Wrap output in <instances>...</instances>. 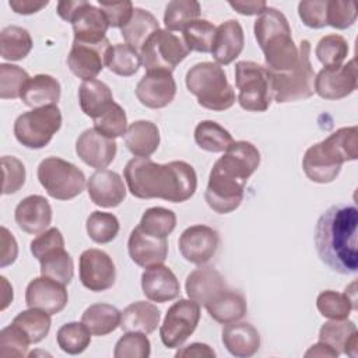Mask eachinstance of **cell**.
I'll return each instance as SVG.
<instances>
[{
	"mask_svg": "<svg viewBox=\"0 0 358 358\" xmlns=\"http://www.w3.org/2000/svg\"><path fill=\"white\" fill-rule=\"evenodd\" d=\"M123 176L129 192L137 199L183 203L197 189L196 171L185 161L157 164L150 157H136L126 164Z\"/></svg>",
	"mask_w": 358,
	"mask_h": 358,
	"instance_id": "6da1fadb",
	"label": "cell"
},
{
	"mask_svg": "<svg viewBox=\"0 0 358 358\" xmlns=\"http://www.w3.org/2000/svg\"><path fill=\"white\" fill-rule=\"evenodd\" d=\"M358 210L352 204H334L317 220L315 246L319 259L338 274L358 271Z\"/></svg>",
	"mask_w": 358,
	"mask_h": 358,
	"instance_id": "7a4b0ae2",
	"label": "cell"
},
{
	"mask_svg": "<svg viewBox=\"0 0 358 358\" xmlns=\"http://www.w3.org/2000/svg\"><path fill=\"white\" fill-rule=\"evenodd\" d=\"M357 158L358 127H340L305 151L302 168L312 182L330 183L338 176L344 162Z\"/></svg>",
	"mask_w": 358,
	"mask_h": 358,
	"instance_id": "3957f363",
	"label": "cell"
},
{
	"mask_svg": "<svg viewBox=\"0 0 358 358\" xmlns=\"http://www.w3.org/2000/svg\"><path fill=\"white\" fill-rule=\"evenodd\" d=\"M253 32L268 71L285 73L296 66L298 48L294 43L288 20L280 10L266 7L256 18Z\"/></svg>",
	"mask_w": 358,
	"mask_h": 358,
	"instance_id": "277c9868",
	"label": "cell"
},
{
	"mask_svg": "<svg viewBox=\"0 0 358 358\" xmlns=\"http://www.w3.org/2000/svg\"><path fill=\"white\" fill-rule=\"evenodd\" d=\"M190 94L197 98L200 106L222 112L235 103V91L228 83L224 69L213 62H201L190 67L185 78Z\"/></svg>",
	"mask_w": 358,
	"mask_h": 358,
	"instance_id": "5b68a950",
	"label": "cell"
},
{
	"mask_svg": "<svg viewBox=\"0 0 358 358\" xmlns=\"http://www.w3.org/2000/svg\"><path fill=\"white\" fill-rule=\"evenodd\" d=\"M273 99L278 103L296 102L315 94V71L310 63V42L303 39L298 48L296 66L285 73H271Z\"/></svg>",
	"mask_w": 358,
	"mask_h": 358,
	"instance_id": "8992f818",
	"label": "cell"
},
{
	"mask_svg": "<svg viewBox=\"0 0 358 358\" xmlns=\"http://www.w3.org/2000/svg\"><path fill=\"white\" fill-rule=\"evenodd\" d=\"M235 85L238 88V103L249 112H264L273 101L270 71L249 60L235 64Z\"/></svg>",
	"mask_w": 358,
	"mask_h": 358,
	"instance_id": "52a82bcc",
	"label": "cell"
},
{
	"mask_svg": "<svg viewBox=\"0 0 358 358\" xmlns=\"http://www.w3.org/2000/svg\"><path fill=\"white\" fill-rule=\"evenodd\" d=\"M36 176L46 193L56 200H71L87 186L83 171L59 157H48L38 165Z\"/></svg>",
	"mask_w": 358,
	"mask_h": 358,
	"instance_id": "ba28073f",
	"label": "cell"
},
{
	"mask_svg": "<svg viewBox=\"0 0 358 358\" xmlns=\"http://www.w3.org/2000/svg\"><path fill=\"white\" fill-rule=\"evenodd\" d=\"M60 127V109L57 105H49L20 115L14 122V136L24 147L39 150L50 143Z\"/></svg>",
	"mask_w": 358,
	"mask_h": 358,
	"instance_id": "9c48e42d",
	"label": "cell"
},
{
	"mask_svg": "<svg viewBox=\"0 0 358 358\" xmlns=\"http://www.w3.org/2000/svg\"><path fill=\"white\" fill-rule=\"evenodd\" d=\"M189 53L190 50L182 38L168 29L159 28L145 42L141 50V60L147 71L164 70L172 73Z\"/></svg>",
	"mask_w": 358,
	"mask_h": 358,
	"instance_id": "30bf717a",
	"label": "cell"
},
{
	"mask_svg": "<svg viewBox=\"0 0 358 358\" xmlns=\"http://www.w3.org/2000/svg\"><path fill=\"white\" fill-rule=\"evenodd\" d=\"M200 305L192 299L172 303L159 327V337L166 348H179L193 334L200 320Z\"/></svg>",
	"mask_w": 358,
	"mask_h": 358,
	"instance_id": "8fae6325",
	"label": "cell"
},
{
	"mask_svg": "<svg viewBox=\"0 0 358 358\" xmlns=\"http://www.w3.org/2000/svg\"><path fill=\"white\" fill-rule=\"evenodd\" d=\"M260 165V152L249 141H234L220 157L211 169L227 178L246 183Z\"/></svg>",
	"mask_w": 358,
	"mask_h": 358,
	"instance_id": "7c38bea8",
	"label": "cell"
},
{
	"mask_svg": "<svg viewBox=\"0 0 358 358\" xmlns=\"http://www.w3.org/2000/svg\"><path fill=\"white\" fill-rule=\"evenodd\" d=\"M78 273L81 284L94 292H102L113 287L116 267L112 257L101 249H87L80 255Z\"/></svg>",
	"mask_w": 358,
	"mask_h": 358,
	"instance_id": "4fadbf2b",
	"label": "cell"
},
{
	"mask_svg": "<svg viewBox=\"0 0 358 358\" xmlns=\"http://www.w3.org/2000/svg\"><path fill=\"white\" fill-rule=\"evenodd\" d=\"M357 90V64L355 59L345 64L323 67L315 76V92L323 99H341Z\"/></svg>",
	"mask_w": 358,
	"mask_h": 358,
	"instance_id": "5bb4252c",
	"label": "cell"
},
{
	"mask_svg": "<svg viewBox=\"0 0 358 358\" xmlns=\"http://www.w3.org/2000/svg\"><path fill=\"white\" fill-rule=\"evenodd\" d=\"M110 46L112 45L108 38L96 43L74 39L67 56V66L70 71L83 81L94 80L102 71L106 53Z\"/></svg>",
	"mask_w": 358,
	"mask_h": 358,
	"instance_id": "9a60e30c",
	"label": "cell"
},
{
	"mask_svg": "<svg viewBox=\"0 0 358 358\" xmlns=\"http://www.w3.org/2000/svg\"><path fill=\"white\" fill-rule=\"evenodd\" d=\"M218 232L203 224L187 227L178 241V246L183 259L199 266H203L211 260L218 249Z\"/></svg>",
	"mask_w": 358,
	"mask_h": 358,
	"instance_id": "2e32d148",
	"label": "cell"
},
{
	"mask_svg": "<svg viewBox=\"0 0 358 358\" xmlns=\"http://www.w3.org/2000/svg\"><path fill=\"white\" fill-rule=\"evenodd\" d=\"M175 95L176 83L169 71H147L136 85L137 99L150 109L165 108L173 101Z\"/></svg>",
	"mask_w": 358,
	"mask_h": 358,
	"instance_id": "e0dca14e",
	"label": "cell"
},
{
	"mask_svg": "<svg viewBox=\"0 0 358 358\" xmlns=\"http://www.w3.org/2000/svg\"><path fill=\"white\" fill-rule=\"evenodd\" d=\"M245 193V183L229 179L211 169L204 199L208 207L218 214H228L236 210Z\"/></svg>",
	"mask_w": 358,
	"mask_h": 358,
	"instance_id": "ac0fdd59",
	"label": "cell"
},
{
	"mask_svg": "<svg viewBox=\"0 0 358 358\" xmlns=\"http://www.w3.org/2000/svg\"><path fill=\"white\" fill-rule=\"evenodd\" d=\"M69 302L66 285L49 277L41 275L29 281L25 289V303L28 308H36L57 315Z\"/></svg>",
	"mask_w": 358,
	"mask_h": 358,
	"instance_id": "d6986e66",
	"label": "cell"
},
{
	"mask_svg": "<svg viewBox=\"0 0 358 358\" xmlns=\"http://www.w3.org/2000/svg\"><path fill=\"white\" fill-rule=\"evenodd\" d=\"M117 144L115 138H109L94 127L84 130L76 141V152L80 159L91 168L103 169L116 157Z\"/></svg>",
	"mask_w": 358,
	"mask_h": 358,
	"instance_id": "ffe728a7",
	"label": "cell"
},
{
	"mask_svg": "<svg viewBox=\"0 0 358 358\" xmlns=\"http://www.w3.org/2000/svg\"><path fill=\"white\" fill-rule=\"evenodd\" d=\"M91 201L103 208L117 207L126 199V185L122 176L109 169H98L87 180Z\"/></svg>",
	"mask_w": 358,
	"mask_h": 358,
	"instance_id": "44dd1931",
	"label": "cell"
},
{
	"mask_svg": "<svg viewBox=\"0 0 358 358\" xmlns=\"http://www.w3.org/2000/svg\"><path fill=\"white\" fill-rule=\"evenodd\" d=\"M127 250L130 259L137 266L148 268L151 266L164 264L168 256V241L166 238L151 236L136 227L129 235Z\"/></svg>",
	"mask_w": 358,
	"mask_h": 358,
	"instance_id": "7402d4cb",
	"label": "cell"
},
{
	"mask_svg": "<svg viewBox=\"0 0 358 358\" xmlns=\"http://www.w3.org/2000/svg\"><path fill=\"white\" fill-rule=\"evenodd\" d=\"M14 218L20 229L31 235H38L49 228L52 222V207L43 196L31 194L17 204Z\"/></svg>",
	"mask_w": 358,
	"mask_h": 358,
	"instance_id": "603a6c76",
	"label": "cell"
},
{
	"mask_svg": "<svg viewBox=\"0 0 358 358\" xmlns=\"http://www.w3.org/2000/svg\"><path fill=\"white\" fill-rule=\"evenodd\" d=\"M141 289L147 299L164 303L179 296L180 284L169 267L157 264L141 274Z\"/></svg>",
	"mask_w": 358,
	"mask_h": 358,
	"instance_id": "cb8c5ba5",
	"label": "cell"
},
{
	"mask_svg": "<svg viewBox=\"0 0 358 358\" xmlns=\"http://www.w3.org/2000/svg\"><path fill=\"white\" fill-rule=\"evenodd\" d=\"M245 35L242 25L236 20H228L217 27L210 53L217 64L227 66L241 55Z\"/></svg>",
	"mask_w": 358,
	"mask_h": 358,
	"instance_id": "d4e9b609",
	"label": "cell"
},
{
	"mask_svg": "<svg viewBox=\"0 0 358 358\" xmlns=\"http://www.w3.org/2000/svg\"><path fill=\"white\" fill-rule=\"evenodd\" d=\"M221 340L227 351L236 358H249L260 348V334L248 322H232L225 324Z\"/></svg>",
	"mask_w": 358,
	"mask_h": 358,
	"instance_id": "484cf974",
	"label": "cell"
},
{
	"mask_svg": "<svg viewBox=\"0 0 358 358\" xmlns=\"http://www.w3.org/2000/svg\"><path fill=\"white\" fill-rule=\"evenodd\" d=\"M71 25H73L74 39L81 42H90V43H96L103 41L106 38L105 34L109 28V24L102 10L85 0H83L81 6L78 7L71 21Z\"/></svg>",
	"mask_w": 358,
	"mask_h": 358,
	"instance_id": "4316f807",
	"label": "cell"
},
{
	"mask_svg": "<svg viewBox=\"0 0 358 358\" xmlns=\"http://www.w3.org/2000/svg\"><path fill=\"white\" fill-rule=\"evenodd\" d=\"M185 288L189 299L204 306L214 296L227 289V284L218 270L213 267H199L189 273Z\"/></svg>",
	"mask_w": 358,
	"mask_h": 358,
	"instance_id": "83f0119b",
	"label": "cell"
},
{
	"mask_svg": "<svg viewBox=\"0 0 358 358\" xmlns=\"http://www.w3.org/2000/svg\"><path fill=\"white\" fill-rule=\"evenodd\" d=\"M317 338L337 351L338 355L347 354L351 358L357 357L358 330L355 323L348 319H330L320 327Z\"/></svg>",
	"mask_w": 358,
	"mask_h": 358,
	"instance_id": "f1b7e54d",
	"label": "cell"
},
{
	"mask_svg": "<svg viewBox=\"0 0 358 358\" xmlns=\"http://www.w3.org/2000/svg\"><path fill=\"white\" fill-rule=\"evenodd\" d=\"M60 83L55 77L49 74H36L25 84L21 92V101L27 106L36 109L56 105L60 99Z\"/></svg>",
	"mask_w": 358,
	"mask_h": 358,
	"instance_id": "f546056e",
	"label": "cell"
},
{
	"mask_svg": "<svg viewBox=\"0 0 358 358\" xmlns=\"http://www.w3.org/2000/svg\"><path fill=\"white\" fill-rule=\"evenodd\" d=\"M161 319L159 309L145 301H137L127 305L123 312H120L119 327L123 331H141L145 334L152 333Z\"/></svg>",
	"mask_w": 358,
	"mask_h": 358,
	"instance_id": "4dcf8cb0",
	"label": "cell"
},
{
	"mask_svg": "<svg viewBox=\"0 0 358 358\" xmlns=\"http://www.w3.org/2000/svg\"><path fill=\"white\" fill-rule=\"evenodd\" d=\"M124 144L134 157H150L159 145V129L150 120H136L127 126Z\"/></svg>",
	"mask_w": 358,
	"mask_h": 358,
	"instance_id": "1f68e13d",
	"label": "cell"
},
{
	"mask_svg": "<svg viewBox=\"0 0 358 358\" xmlns=\"http://www.w3.org/2000/svg\"><path fill=\"white\" fill-rule=\"evenodd\" d=\"M204 306L208 315L221 324L241 320L248 310L245 296L241 292L228 288L214 296Z\"/></svg>",
	"mask_w": 358,
	"mask_h": 358,
	"instance_id": "d6a6232c",
	"label": "cell"
},
{
	"mask_svg": "<svg viewBox=\"0 0 358 358\" xmlns=\"http://www.w3.org/2000/svg\"><path fill=\"white\" fill-rule=\"evenodd\" d=\"M78 102L81 110L91 119L102 115L115 101L112 90L101 80L83 81L78 88Z\"/></svg>",
	"mask_w": 358,
	"mask_h": 358,
	"instance_id": "836d02e7",
	"label": "cell"
},
{
	"mask_svg": "<svg viewBox=\"0 0 358 358\" xmlns=\"http://www.w3.org/2000/svg\"><path fill=\"white\" fill-rule=\"evenodd\" d=\"M159 29L158 20L147 10L134 7L130 21L120 28V34L127 45L141 53L148 38Z\"/></svg>",
	"mask_w": 358,
	"mask_h": 358,
	"instance_id": "e575fe53",
	"label": "cell"
},
{
	"mask_svg": "<svg viewBox=\"0 0 358 358\" xmlns=\"http://www.w3.org/2000/svg\"><path fill=\"white\" fill-rule=\"evenodd\" d=\"M81 322L94 336L101 337L115 331L119 327L120 312L110 303H94L84 310Z\"/></svg>",
	"mask_w": 358,
	"mask_h": 358,
	"instance_id": "d590c367",
	"label": "cell"
},
{
	"mask_svg": "<svg viewBox=\"0 0 358 358\" xmlns=\"http://www.w3.org/2000/svg\"><path fill=\"white\" fill-rule=\"evenodd\" d=\"M32 45L29 32L22 27L8 25L0 32V55L4 60H22L31 52Z\"/></svg>",
	"mask_w": 358,
	"mask_h": 358,
	"instance_id": "8d00e7d4",
	"label": "cell"
},
{
	"mask_svg": "<svg viewBox=\"0 0 358 358\" xmlns=\"http://www.w3.org/2000/svg\"><path fill=\"white\" fill-rule=\"evenodd\" d=\"M196 144L208 152H224L232 143L231 133L214 120H201L194 129Z\"/></svg>",
	"mask_w": 358,
	"mask_h": 358,
	"instance_id": "74e56055",
	"label": "cell"
},
{
	"mask_svg": "<svg viewBox=\"0 0 358 358\" xmlns=\"http://www.w3.org/2000/svg\"><path fill=\"white\" fill-rule=\"evenodd\" d=\"M143 64L141 53L127 43H116L106 53L105 66L115 74L130 77L136 74Z\"/></svg>",
	"mask_w": 358,
	"mask_h": 358,
	"instance_id": "f35d334b",
	"label": "cell"
},
{
	"mask_svg": "<svg viewBox=\"0 0 358 358\" xmlns=\"http://www.w3.org/2000/svg\"><path fill=\"white\" fill-rule=\"evenodd\" d=\"M13 323L17 324L27 334L31 344L42 341L49 334L52 326L50 315L36 308H29L27 310L20 312L13 319Z\"/></svg>",
	"mask_w": 358,
	"mask_h": 358,
	"instance_id": "ab89813d",
	"label": "cell"
},
{
	"mask_svg": "<svg viewBox=\"0 0 358 358\" xmlns=\"http://www.w3.org/2000/svg\"><path fill=\"white\" fill-rule=\"evenodd\" d=\"M201 13L199 1L194 0H172L166 4L164 13V24L168 31H183L186 25L199 20Z\"/></svg>",
	"mask_w": 358,
	"mask_h": 358,
	"instance_id": "60d3db41",
	"label": "cell"
},
{
	"mask_svg": "<svg viewBox=\"0 0 358 358\" xmlns=\"http://www.w3.org/2000/svg\"><path fill=\"white\" fill-rule=\"evenodd\" d=\"M316 308L324 317L348 319L351 310L357 309V301H352L347 292L326 289L317 295Z\"/></svg>",
	"mask_w": 358,
	"mask_h": 358,
	"instance_id": "b9f144b4",
	"label": "cell"
},
{
	"mask_svg": "<svg viewBox=\"0 0 358 358\" xmlns=\"http://www.w3.org/2000/svg\"><path fill=\"white\" fill-rule=\"evenodd\" d=\"M137 227L151 236L166 238L176 227V215L169 208L151 207L144 211Z\"/></svg>",
	"mask_w": 358,
	"mask_h": 358,
	"instance_id": "7bdbcfd3",
	"label": "cell"
},
{
	"mask_svg": "<svg viewBox=\"0 0 358 358\" xmlns=\"http://www.w3.org/2000/svg\"><path fill=\"white\" fill-rule=\"evenodd\" d=\"M91 336L92 333L83 322H70L57 330L56 340L63 352L77 355L87 350L91 343Z\"/></svg>",
	"mask_w": 358,
	"mask_h": 358,
	"instance_id": "ee69618b",
	"label": "cell"
},
{
	"mask_svg": "<svg viewBox=\"0 0 358 358\" xmlns=\"http://www.w3.org/2000/svg\"><path fill=\"white\" fill-rule=\"evenodd\" d=\"M41 263V275L49 277L64 285L70 284L74 275V263L70 253L62 248L48 256H45Z\"/></svg>",
	"mask_w": 358,
	"mask_h": 358,
	"instance_id": "f6af8a7d",
	"label": "cell"
},
{
	"mask_svg": "<svg viewBox=\"0 0 358 358\" xmlns=\"http://www.w3.org/2000/svg\"><path fill=\"white\" fill-rule=\"evenodd\" d=\"M85 229L95 243H109L117 236L120 224L112 213L92 211L87 218Z\"/></svg>",
	"mask_w": 358,
	"mask_h": 358,
	"instance_id": "bcb514c9",
	"label": "cell"
},
{
	"mask_svg": "<svg viewBox=\"0 0 358 358\" xmlns=\"http://www.w3.org/2000/svg\"><path fill=\"white\" fill-rule=\"evenodd\" d=\"M217 27H214L207 20H196L186 25L182 31V39L186 48L192 52H201L208 53L213 48V41L215 36Z\"/></svg>",
	"mask_w": 358,
	"mask_h": 358,
	"instance_id": "7dc6e473",
	"label": "cell"
},
{
	"mask_svg": "<svg viewBox=\"0 0 358 358\" xmlns=\"http://www.w3.org/2000/svg\"><path fill=\"white\" fill-rule=\"evenodd\" d=\"M315 53L324 67L338 66L348 55V43L341 35L330 34L317 42Z\"/></svg>",
	"mask_w": 358,
	"mask_h": 358,
	"instance_id": "c3c4849f",
	"label": "cell"
},
{
	"mask_svg": "<svg viewBox=\"0 0 358 358\" xmlns=\"http://www.w3.org/2000/svg\"><path fill=\"white\" fill-rule=\"evenodd\" d=\"M92 122H94V129L109 138L124 136L127 130L126 112L116 102H113L102 115L92 119Z\"/></svg>",
	"mask_w": 358,
	"mask_h": 358,
	"instance_id": "681fc988",
	"label": "cell"
},
{
	"mask_svg": "<svg viewBox=\"0 0 358 358\" xmlns=\"http://www.w3.org/2000/svg\"><path fill=\"white\" fill-rule=\"evenodd\" d=\"M31 77L28 73L15 64H0V98L17 99Z\"/></svg>",
	"mask_w": 358,
	"mask_h": 358,
	"instance_id": "f907efd6",
	"label": "cell"
},
{
	"mask_svg": "<svg viewBox=\"0 0 358 358\" xmlns=\"http://www.w3.org/2000/svg\"><path fill=\"white\" fill-rule=\"evenodd\" d=\"M150 354L151 343L141 331H124L113 350L115 358H148Z\"/></svg>",
	"mask_w": 358,
	"mask_h": 358,
	"instance_id": "816d5d0a",
	"label": "cell"
},
{
	"mask_svg": "<svg viewBox=\"0 0 358 358\" xmlns=\"http://www.w3.org/2000/svg\"><path fill=\"white\" fill-rule=\"evenodd\" d=\"M31 341L27 334L11 322L0 331V355L1 357H25Z\"/></svg>",
	"mask_w": 358,
	"mask_h": 358,
	"instance_id": "f5cc1de1",
	"label": "cell"
},
{
	"mask_svg": "<svg viewBox=\"0 0 358 358\" xmlns=\"http://www.w3.org/2000/svg\"><path fill=\"white\" fill-rule=\"evenodd\" d=\"M357 20V6L352 0H327V25L347 29Z\"/></svg>",
	"mask_w": 358,
	"mask_h": 358,
	"instance_id": "db71d44e",
	"label": "cell"
},
{
	"mask_svg": "<svg viewBox=\"0 0 358 358\" xmlns=\"http://www.w3.org/2000/svg\"><path fill=\"white\" fill-rule=\"evenodd\" d=\"M3 166V194L17 193L25 183V166L24 164L10 155L1 157Z\"/></svg>",
	"mask_w": 358,
	"mask_h": 358,
	"instance_id": "11a10c76",
	"label": "cell"
},
{
	"mask_svg": "<svg viewBox=\"0 0 358 358\" xmlns=\"http://www.w3.org/2000/svg\"><path fill=\"white\" fill-rule=\"evenodd\" d=\"M64 248V238L59 228H48L29 243V250L36 260H42L49 253Z\"/></svg>",
	"mask_w": 358,
	"mask_h": 358,
	"instance_id": "9f6ffc18",
	"label": "cell"
},
{
	"mask_svg": "<svg viewBox=\"0 0 358 358\" xmlns=\"http://www.w3.org/2000/svg\"><path fill=\"white\" fill-rule=\"evenodd\" d=\"M298 15L302 22L313 29L327 25V0H306L298 4Z\"/></svg>",
	"mask_w": 358,
	"mask_h": 358,
	"instance_id": "6f0895ef",
	"label": "cell"
},
{
	"mask_svg": "<svg viewBox=\"0 0 358 358\" xmlns=\"http://www.w3.org/2000/svg\"><path fill=\"white\" fill-rule=\"evenodd\" d=\"M99 8L102 10L109 27L122 28L124 27L134 11L131 1H98Z\"/></svg>",
	"mask_w": 358,
	"mask_h": 358,
	"instance_id": "680465c9",
	"label": "cell"
},
{
	"mask_svg": "<svg viewBox=\"0 0 358 358\" xmlns=\"http://www.w3.org/2000/svg\"><path fill=\"white\" fill-rule=\"evenodd\" d=\"M18 255V246L13 234L1 227V252H0V267H6L15 262Z\"/></svg>",
	"mask_w": 358,
	"mask_h": 358,
	"instance_id": "91938a15",
	"label": "cell"
},
{
	"mask_svg": "<svg viewBox=\"0 0 358 358\" xmlns=\"http://www.w3.org/2000/svg\"><path fill=\"white\" fill-rule=\"evenodd\" d=\"M228 4L242 15H260L267 7L264 0H231Z\"/></svg>",
	"mask_w": 358,
	"mask_h": 358,
	"instance_id": "94428289",
	"label": "cell"
},
{
	"mask_svg": "<svg viewBox=\"0 0 358 358\" xmlns=\"http://www.w3.org/2000/svg\"><path fill=\"white\" fill-rule=\"evenodd\" d=\"M49 4V1H36V0H10L8 6L17 14L29 15L41 11Z\"/></svg>",
	"mask_w": 358,
	"mask_h": 358,
	"instance_id": "6125c7cd",
	"label": "cell"
},
{
	"mask_svg": "<svg viewBox=\"0 0 358 358\" xmlns=\"http://www.w3.org/2000/svg\"><path fill=\"white\" fill-rule=\"evenodd\" d=\"M175 357H215V351L204 343H192L176 351Z\"/></svg>",
	"mask_w": 358,
	"mask_h": 358,
	"instance_id": "be15d7a7",
	"label": "cell"
},
{
	"mask_svg": "<svg viewBox=\"0 0 358 358\" xmlns=\"http://www.w3.org/2000/svg\"><path fill=\"white\" fill-rule=\"evenodd\" d=\"M83 0H63L57 3V14L62 20L71 22Z\"/></svg>",
	"mask_w": 358,
	"mask_h": 358,
	"instance_id": "e7e4bbea",
	"label": "cell"
},
{
	"mask_svg": "<svg viewBox=\"0 0 358 358\" xmlns=\"http://www.w3.org/2000/svg\"><path fill=\"white\" fill-rule=\"evenodd\" d=\"M305 357H331V358H337L338 352L334 351L331 347H329L327 344L317 341L316 344H313L306 352Z\"/></svg>",
	"mask_w": 358,
	"mask_h": 358,
	"instance_id": "03108f58",
	"label": "cell"
},
{
	"mask_svg": "<svg viewBox=\"0 0 358 358\" xmlns=\"http://www.w3.org/2000/svg\"><path fill=\"white\" fill-rule=\"evenodd\" d=\"M0 280H1V289H3L1 310H4L10 305V302H13V287L8 284L6 277H0Z\"/></svg>",
	"mask_w": 358,
	"mask_h": 358,
	"instance_id": "003e7915",
	"label": "cell"
}]
</instances>
